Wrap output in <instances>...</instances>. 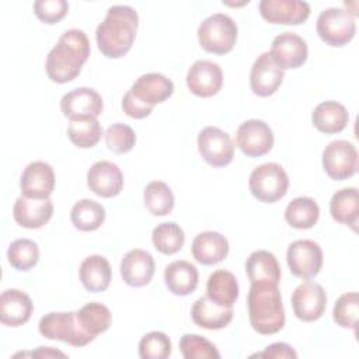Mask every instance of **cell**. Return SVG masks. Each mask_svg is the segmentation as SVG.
<instances>
[{
	"mask_svg": "<svg viewBox=\"0 0 359 359\" xmlns=\"http://www.w3.org/2000/svg\"><path fill=\"white\" fill-rule=\"evenodd\" d=\"M154 259L150 252L135 248L128 251L121 261V276L123 282L133 287L147 285L154 275Z\"/></svg>",
	"mask_w": 359,
	"mask_h": 359,
	"instance_id": "cell-20",
	"label": "cell"
},
{
	"mask_svg": "<svg viewBox=\"0 0 359 359\" xmlns=\"http://www.w3.org/2000/svg\"><path fill=\"white\" fill-rule=\"evenodd\" d=\"M238 149L248 157H261L273 146V133L268 123L261 119L244 121L236 133Z\"/></svg>",
	"mask_w": 359,
	"mask_h": 359,
	"instance_id": "cell-11",
	"label": "cell"
},
{
	"mask_svg": "<svg viewBox=\"0 0 359 359\" xmlns=\"http://www.w3.org/2000/svg\"><path fill=\"white\" fill-rule=\"evenodd\" d=\"M327 294L321 285L316 282H303L292 294V307L294 316L306 323L318 320L325 310Z\"/></svg>",
	"mask_w": 359,
	"mask_h": 359,
	"instance_id": "cell-13",
	"label": "cell"
},
{
	"mask_svg": "<svg viewBox=\"0 0 359 359\" xmlns=\"http://www.w3.org/2000/svg\"><path fill=\"white\" fill-rule=\"evenodd\" d=\"M191 251L202 265H216L229 254V241L217 231H202L195 236Z\"/></svg>",
	"mask_w": 359,
	"mask_h": 359,
	"instance_id": "cell-24",
	"label": "cell"
},
{
	"mask_svg": "<svg viewBox=\"0 0 359 359\" xmlns=\"http://www.w3.org/2000/svg\"><path fill=\"white\" fill-rule=\"evenodd\" d=\"M90 41L81 29L65 31L46 56V74L59 84L74 80L90 56Z\"/></svg>",
	"mask_w": 359,
	"mask_h": 359,
	"instance_id": "cell-2",
	"label": "cell"
},
{
	"mask_svg": "<svg viewBox=\"0 0 359 359\" xmlns=\"http://www.w3.org/2000/svg\"><path fill=\"white\" fill-rule=\"evenodd\" d=\"M286 261L290 272L300 279L314 278L323 266L321 247L313 240H296L287 247Z\"/></svg>",
	"mask_w": 359,
	"mask_h": 359,
	"instance_id": "cell-10",
	"label": "cell"
},
{
	"mask_svg": "<svg viewBox=\"0 0 359 359\" xmlns=\"http://www.w3.org/2000/svg\"><path fill=\"white\" fill-rule=\"evenodd\" d=\"M102 135V128L97 118H84L70 121L67 126V137L70 142L81 149L95 146Z\"/></svg>",
	"mask_w": 359,
	"mask_h": 359,
	"instance_id": "cell-36",
	"label": "cell"
},
{
	"mask_svg": "<svg viewBox=\"0 0 359 359\" xmlns=\"http://www.w3.org/2000/svg\"><path fill=\"white\" fill-rule=\"evenodd\" d=\"M245 273L251 283L268 282L279 285L280 280L279 262L276 257L266 250H258L250 254L245 261Z\"/></svg>",
	"mask_w": 359,
	"mask_h": 359,
	"instance_id": "cell-28",
	"label": "cell"
},
{
	"mask_svg": "<svg viewBox=\"0 0 359 359\" xmlns=\"http://www.w3.org/2000/svg\"><path fill=\"white\" fill-rule=\"evenodd\" d=\"M171 355V341L160 331H151L142 337L139 342V356L142 359H165Z\"/></svg>",
	"mask_w": 359,
	"mask_h": 359,
	"instance_id": "cell-41",
	"label": "cell"
},
{
	"mask_svg": "<svg viewBox=\"0 0 359 359\" xmlns=\"http://www.w3.org/2000/svg\"><path fill=\"white\" fill-rule=\"evenodd\" d=\"M198 150L212 167H226L234 157V144L230 135L220 128L206 126L198 135Z\"/></svg>",
	"mask_w": 359,
	"mask_h": 359,
	"instance_id": "cell-9",
	"label": "cell"
},
{
	"mask_svg": "<svg viewBox=\"0 0 359 359\" xmlns=\"http://www.w3.org/2000/svg\"><path fill=\"white\" fill-rule=\"evenodd\" d=\"M31 355H32V356H36V358H52V356H62V358H65V356H66L63 352L55 351V349H52L50 346H39L38 351L32 352Z\"/></svg>",
	"mask_w": 359,
	"mask_h": 359,
	"instance_id": "cell-46",
	"label": "cell"
},
{
	"mask_svg": "<svg viewBox=\"0 0 359 359\" xmlns=\"http://www.w3.org/2000/svg\"><path fill=\"white\" fill-rule=\"evenodd\" d=\"M358 311H359V294L356 292H348L341 294L335 302L332 317L339 327L356 330Z\"/></svg>",
	"mask_w": 359,
	"mask_h": 359,
	"instance_id": "cell-40",
	"label": "cell"
},
{
	"mask_svg": "<svg viewBox=\"0 0 359 359\" xmlns=\"http://www.w3.org/2000/svg\"><path fill=\"white\" fill-rule=\"evenodd\" d=\"M271 57L282 69H297L307 60V43L294 32H282L272 41Z\"/></svg>",
	"mask_w": 359,
	"mask_h": 359,
	"instance_id": "cell-14",
	"label": "cell"
},
{
	"mask_svg": "<svg viewBox=\"0 0 359 359\" xmlns=\"http://www.w3.org/2000/svg\"><path fill=\"white\" fill-rule=\"evenodd\" d=\"M139 15L130 6L115 4L107 10V15L95 29V41L100 52L111 59H118L129 52L136 38Z\"/></svg>",
	"mask_w": 359,
	"mask_h": 359,
	"instance_id": "cell-1",
	"label": "cell"
},
{
	"mask_svg": "<svg viewBox=\"0 0 359 359\" xmlns=\"http://www.w3.org/2000/svg\"><path fill=\"white\" fill-rule=\"evenodd\" d=\"M22 196L32 199H46L55 188V172L50 164L45 161L29 163L20 180Z\"/></svg>",
	"mask_w": 359,
	"mask_h": 359,
	"instance_id": "cell-17",
	"label": "cell"
},
{
	"mask_svg": "<svg viewBox=\"0 0 359 359\" xmlns=\"http://www.w3.org/2000/svg\"><path fill=\"white\" fill-rule=\"evenodd\" d=\"M320 217V208L313 198L297 196L285 209L286 222L299 230L311 229Z\"/></svg>",
	"mask_w": 359,
	"mask_h": 359,
	"instance_id": "cell-32",
	"label": "cell"
},
{
	"mask_svg": "<svg viewBox=\"0 0 359 359\" xmlns=\"http://www.w3.org/2000/svg\"><path fill=\"white\" fill-rule=\"evenodd\" d=\"M77 314L83 327L94 337H97L101 332H105L109 328L111 320H112L109 309L95 302L84 304L77 311Z\"/></svg>",
	"mask_w": 359,
	"mask_h": 359,
	"instance_id": "cell-38",
	"label": "cell"
},
{
	"mask_svg": "<svg viewBox=\"0 0 359 359\" xmlns=\"http://www.w3.org/2000/svg\"><path fill=\"white\" fill-rule=\"evenodd\" d=\"M69 10L66 0H36L34 3L35 15L45 24L59 22Z\"/></svg>",
	"mask_w": 359,
	"mask_h": 359,
	"instance_id": "cell-43",
	"label": "cell"
},
{
	"mask_svg": "<svg viewBox=\"0 0 359 359\" xmlns=\"http://www.w3.org/2000/svg\"><path fill=\"white\" fill-rule=\"evenodd\" d=\"M199 45L209 53H229L237 41V24L223 13H215L206 17L198 28Z\"/></svg>",
	"mask_w": 359,
	"mask_h": 359,
	"instance_id": "cell-5",
	"label": "cell"
},
{
	"mask_svg": "<svg viewBox=\"0 0 359 359\" xmlns=\"http://www.w3.org/2000/svg\"><path fill=\"white\" fill-rule=\"evenodd\" d=\"M330 213L335 222L351 226L352 230H356L359 217L358 189L349 187L337 191L330 201Z\"/></svg>",
	"mask_w": 359,
	"mask_h": 359,
	"instance_id": "cell-31",
	"label": "cell"
},
{
	"mask_svg": "<svg viewBox=\"0 0 359 359\" xmlns=\"http://www.w3.org/2000/svg\"><path fill=\"white\" fill-rule=\"evenodd\" d=\"M316 28L318 36L330 46H344L353 38L356 22L345 8L330 7L320 13Z\"/></svg>",
	"mask_w": 359,
	"mask_h": 359,
	"instance_id": "cell-7",
	"label": "cell"
},
{
	"mask_svg": "<svg viewBox=\"0 0 359 359\" xmlns=\"http://www.w3.org/2000/svg\"><path fill=\"white\" fill-rule=\"evenodd\" d=\"M257 356L279 359V358H297V353L294 352V349L290 345H287L285 342H275V344L268 345L264 352L257 353Z\"/></svg>",
	"mask_w": 359,
	"mask_h": 359,
	"instance_id": "cell-45",
	"label": "cell"
},
{
	"mask_svg": "<svg viewBox=\"0 0 359 359\" xmlns=\"http://www.w3.org/2000/svg\"><path fill=\"white\" fill-rule=\"evenodd\" d=\"M251 327L262 335H272L285 325V310L278 285L268 282L251 283L247 296Z\"/></svg>",
	"mask_w": 359,
	"mask_h": 359,
	"instance_id": "cell-3",
	"label": "cell"
},
{
	"mask_svg": "<svg viewBox=\"0 0 359 359\" xmlns=\"http://www.w3.org/2000/svg\"><path fill=\"white\" fill-rule=\"evenodd\" d=\"M143 201L146 209L154 216H165L174 208V194L163 181L149 182L143 192Z\"/></svg>",
	"mask_w": 359,
	"mask_h": 359,
	"instance_id": "cell-34",
	"label": "cell"
},
{
	"mask_svg": "<svg viewBox=\"0 0 359 359\" xmlns=\"http://www.w3.org/2000/svg\"><path fill=\"white\" fill-rule=\"evenodd\" d=\"M180 351L185 359H219L217 348L198 334H184L180 339Z\"/></svg>",
	"mask_w": 359,
	"mask_h": 359,
	"instance_id": "cell-39",
	"label": "cell"
},
{
	"mask_svg": "<svg viewBox=\"0 0 359 359\" xmlns=\"http://www.w3.org/2000/svg\"><path fill=\"white\" fill-rule=\"evenodd\" d=\"M311 121L317 130L331 135L345 129L349 121V114L342 104L337 101H324L314 108Z\"/></svg>",
	"mask_w": 359,
	"mask_h": 359,
	"instance_id": "cell-29",
	"label": "cell"
},
{
	"mask_svg": "<svg viewBox=\"0 0 359 359\" xmlns=\"http://www.w3.org/2000/svg\"><path fill=\"white\" fill-rule=\"evenodd\" d=\"M34 311L31 297L18 289H7L0 296V321L7 327L25 324Z\"/></svg>",
	"mask_w": 359,
	"mask_h": 359,
	"instance_id": "cell-22",
	"label": "cell"
},
{
	"mask_svg": "<svg viewBox=\"0 0 359 359\" xmlns=\"http://www.w3.org/2000/svg\"><path fill=\"white\" fill-rule=\"evenodd\" d=\"M283 70L273 62L269 52L261 53L250 73V87L252 93L258 97H269L283 81Z\"/></svg>",
	"mask_w": 359,
	"mask_h": 359,
	"instance_id": "cell-18",
	"label": "cell"
},
{
	"mask_svg": "<svg viewBox=\"0 0 359 359\" xmlns=\"http://www.w3.org/2000/svg\"><path fill=\"white\" fill-rule=\"evenodd\" d=\"M87 185L95 195L112 198L123 188V174L115 163L101 160L90 167L87 172Z\"/></svg>",
	"mask_w": 359,
	"mask_h": 359,
	"instance_id": "cell-19",
	"label": "cell"
},
{
	"mask_svg": "<svg viewBox=\"0 0 359 359\" xmlns=\"http://www.w3.org/2000/svg\"><path fill=\"white\" fill-rule=\"evenodd\" d=\"M258 10L271 24L299 25L310 15V4L302 0H261Z\"/></svg>",
	"mask_w": 359,
	"mask_h": 359,
	"instance_id": "cell-15",
	"label": "cell"
},
{
	"mask_svg": "<svg viewBox=\"0 0 359 359\" xmlns=\"http://www.w3.org/2000/svg\"><path fill=\"white\" fill-rule=\"evenodd\" d=\"M122 109L128 116L135 119H142L150 115V112L153 111V107L144 104L137 97H135L130 90H128L122 98Z\"/></svg>",
	"mask_w": 359,
	"mask_h": 359,
	"instance_id": "cell-44",
	"label": "cell"
},
{
	"mask_svg": "<svg viewBox=\"0 0 359 359\" xmlns=\"http://www.w3.org/2000/svg\"><path fill=\"white\" fill-rule=\"evenodd\" d=\"M323 167L335 181L351 178L358 171V150L344 139L330 142L323 151Z\"/></svg>",
	"mask_w": 359,
	"mask_h": 359,
	"instance_id": "cell-8",
	"label": "cell"
},
{
	"mask_svg": "<svg viewBox=\"0 0 359 359\" xmlns=\"http://www.w3.org/2000/svg\"><path fill=\"white\" fill-rule=\"evenodd\" d=\"M206 296L216 304L233 307L238 297V282L227 269H217L208 278Z\"/></svg>",
	"mask_w": 359,
	"mask_h": 359,
	"instance_id": "cell-30",
	"label": "cell"
},
{
	"mask_svg": "<svg viewBox=\"0 0 359 359\" xmlns=\"http://www.w3.org/2000/svg\"><path fill=\"white\" fill-rule=\"evenodd\" d=\"M104 109L101 95L90 87H79L66 93L60 100V111L70 121L97 118Z\"/></svg>",
	"mask_w": 359,
	"mask_h": 359,
	"instance_id": "cell-12",
	"label": "cell"
},
{
	"mask_svg": "<svg viewBox=\"0 0 359 359\" xmlns=\"http://www.w3.org/2000/svg\"><path fill=\"white\" fill-rule=\"evenodd\" d=\"M38 330L42 337L62 341L72 346H84L95 338L83 327L77 311L48 313L39 320Z\"/></svg>",
	"mask_w": 359,
	"mask_h": 359,
	"instance_id": "cell-4",
	"label": "cell"
},
{
	"mask_svg": "<svg viewBox=\"0 0 359 359\" xmlns=\"http://www.w3.org/2000/svg\"><path fill=\"white\" fill-rule=\"evenodd\" d=\"M53 215V203L49 198L32 199L20 196L13 206V217L17 224L25 229H41Z\"/></svg>",
	"mask_w": 359,
	"mask_h": 359,
	"instance_id": "cell-21",
	"label": "cell"
},
{
	"mask_svg": "<svg viewBox=\"0 0 359 359\" xmlns=\"http://www.w3.org/2000/svg\"><path fill=\"white\" fill-rule=\"evenodd\" d=\"M151 241L157 251L165 255H172L182 248L185 234L180 224L174 222H164L153 229Z\"/></svg>",
	"mask_w": 359,
	"mask_h": 359,
	"instance_id": "cell-35",
	"label": "cell"
},
{
	"mask_svg": "<svg viewBox=\"0 0 359 359\" xmlns=\"http://www.w3.org/2000/svg\"><path fill=\"white\" fill-rule=\"evenodd\" d=\"M287 174L278 163H265L255 167L248 181L251 195L265 203L282 199L287 192Z\"/></svg>",
	"mask_w": 359,
	"mask_h": 359,
	"instance_id": "cell-6",
	"label": "cell"
},
{
	"mask_svg": "<svg viewBox=\"0 0 359 359\" xmlns=\"http://www.w3.org/2000/svg\"><path fill=\"white\" fill-rule=\"evenodd\" d=\"M194 323L205 330H222L233 320V307H223L213 303L208 296L195 300L191 309Z\"/></svg>",
	"mask_w": 359,
	"mask_h": 359,
	"instance_id": "cell-25",
	"label": "cell"
},
{
	"mask_svg": "<svg viewBox=\"0 0 359 359\" xmlns=\"http://www.w3.org/2000/svg\"><path fill=\"white\" fill-rule=\"evenodd\" d=\"M8 264L17 271H29L39 261V248L34 240L17 238L7 250Z\"/></svg>",
	"mask_w": 359,
	"mask_h": 359,
	"instance_id": "cell-37",
	"label": "cell"
},
{
	"mask_svg": "<svg viewBox=\"0 0 359 359\" xmlns=\"http://www.w3.org/2000/svg\"><path fill=\"white\" fill-rule=\"evenodd\" d=\"M135 143V130L125 123H112L105 132V144L115 154H123L130 151Z\"/></svg>",
	"mask_w": 359,
	"mask_h": 359,
	"instance_id": "cell-42",
	"label": "cell"
},
{
	"mask_svg": "<svg viewBox=\"0 0 359 359\" xmlns=\"http://www.w3.org/2000/svg\"><path fill=\"white\" fill-rule=\"evenodd\" d=\"M79 276L83 286L93 293L104 292L111 282L112 271L108 259L102 255L94 254L87 258L80 265Z\"/></svg>",
	"mask_w": 359,
	"mask_h": 359,
	"instance_id": "cell-27",
	"label": "cell"
},
{
	"mask_svg": "<svg viewBox=\"0 0 359 359\" xmlns=\"http://www.w3.org/2000/svg\"><path fill=\"white\" fill-rule=\"evenodd\" d=\"M187 86L192 94L202 98L217 94L223 86L222 67L212 60H196L187 73Z\"/></svg>",
	"mask_w": 359,
	"mask_h": 359,
	"instance_id": "cell-16",
	"label": "cell"
},
{
	"mask_svg": "<svg viewBox=\"0 0 359 359\" xmlns=\"http://www.w3.org/2000/svg\"><path fill=\"white\" fill-rule=\"evenodd\" d=\"M199 280L198 269L194 264L178 259L168 264L164 269V282L175 296H188L195 292Z\"/></svg>",
	"mask_w": 359,
	"mask_h": 359,
	"instance_id": "cell-26",
	"label": "cell"
},
{
	"mask_svg": "<svg viewBox=\"0 0 359 359\" xmlns=\"http://www.w3.org/2000/svg\"><path fill=\"white\" fill-rule=\"evenodd\" d=\"M129 90L140 101L154 107L171 97L174 83L161 73H146L142 74Z\"/></svg>",
	"mask_w": 359,
	"mask_h": 359,
	"instance_id": "cell-23",
	"label": "cell"
},
{
	"mask_svg": "<svg viewBox=\"0 0 359 359\" xmlns=\"http://www.w3.org/2000/svg\"><path fill=\"white\" fill-rule=\"evenodd\" d=\"M70 220L80 231H94L105 220V208L93 199H80L70 210Z\"/></svg>",
	"mask_w": 359,
	"mask_h": 359,
	"instance_id": "cell-33",
	"label": "cell"
}]
</instances>
